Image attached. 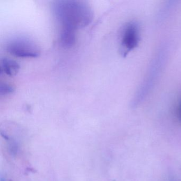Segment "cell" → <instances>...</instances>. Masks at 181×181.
<instances>
[{
    "label": "cell",
    "mask_w": 181,
    "mask_h": 181,
    "mask_svg": "<svg viewBox=\"0 0 181 181\" xmlns=\"http://www.w3.org/2000/svg\"><path fill=\"white\" fill-rule=\"evenodd\" d=\"M1 72L7 76L13 77L16 76L20 70V65L15 61L10 58H3L0 63Z\"/></svg>",
    "instance_id": "5"
},
{
    "label": "cell",
    "mask_w": 181,
    "mask_h": 181,
    "mask_svg": "<svg viewBox=\"0 0 181 181\" xmlns=\"http://www.w3.org/2000/svg\"><path fill=\"white\" fill-rule=\"evenodd\" d=\"M176 112L178 114V118H179V120L181 121V97L179 98L177 104Z\"/></svg>",
    "instance_id": "8"
},
{
    "label": "cell",
    "mask_w": 181,
    "mask_h": 181,
    "mask_svg": "<svg viewBox=\"0 0 181 181\" xmlns=\"http://www.w3.org/2000/svg\"><path fill=\"white\" fill-rule=\"evenodd\" d=\"M15 89L12 86L6 83H1L0 85V95H6L14 92Z\"/></svg>",
    "instance_id": "7"
},
{
    "label": "cell",
    "mask_w": 181,
    "mask_h": 181,
    "mask_svg": "<svg viewBox=\"0 0 181 181\" xmlns=\"http://www.w3.org/2000/svg\"><path fill=\"white\" fill-rule=\"evenodd\" d=\"M140 40L139 26L136 21H130L123 28L121 39L120 52L122 55L127 56L138 47Z\"/></svg>",
    "instance_id": "4"
},
{
    "label": "cell",
    "mask_w": 181,
    "mask_h": 181,
    "mask_svg": "<svg viewBox=\"0 0 181 181\" xmlns=\"http://www.w3.org/2000/svg\"><path fill=\"white\" fill-rule=\"evenodd\" d=\"M53 10L61 28L76 30L89 25L94 18L92 9L82 1H57L53 4Z\"/></svg>",
    "instance_id": "1"
},
{
    "label": "cell",
    "mask_w": 181,
    "mask_h": 181,
    "mask_svg": "<svg viewBox=\"0 0 181 181\" xmlns=\"http://www.w3.org/2000/svg\"><path fill=\"white\" fill-rule=\"evenodd\" d=\"M1 181H5V180H4L3 179H1Z\"/></svg>",
    "instance_id": "9"
},
{
    "label": "cell",
    "mask_w": 181,
    "mask_h": 181,
    "mask_svg": "<svg viewBox=\"0 0 181 181\" xmlns=\"http://www.w3.org/2000/svg\"><path fill=\"white\" fill-rule=\"evenodd\" d=\"M60 40L62 46L67 48L72 47L76 42V30L62 28L60 33Z\"/></svg>",
    "instance_id": "6"
},
{
    "label": "cell",
    "mask_w": 181,
    "mask_h": 181,
    "mask_svg": "<svg viewBox=\"0 0 181 181\" xmlns=\"http://www.w3.org/2000/svg\"><path fill=\"white\" fill-rule=\"evenodd\" d=\"M168 55L167 47L161 46L151 62L147 74L136 92L132 101V106L136 107L141 104L149 94L156 84L164 67Z\"/></svg>",
    "instance_id": "2"
},
{
    "label": "cell",
    "mask_w": 181,
    "mask_h": 181,
    "mask_svg": "<svg viewBox=\"0 0 181 181\" xmlns=\"http://www.w3.org/2000/svg\"><path fill=\"white\" fill-rule=\"evenodd\" d=\"M6 50L18 58H34L40 54L38 46L33 41L24 37H16L10 40L6 45Z\"/></svg>",
    "instance_id": "3"
}]
</instances>
